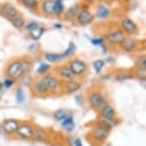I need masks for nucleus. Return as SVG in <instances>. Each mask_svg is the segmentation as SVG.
Returning a JSON list of instances; mask_svg holds the SVG:
<instances>
[{
	"label": "nucleus",
	"instance_id": "nucleus-23",
	"mask_svg": "<svg viewBox=\"0 0 146 146\" xmlns=\"http://www.w3.org/2000/svg\"><path fill=\"white\" fill-rule=\"evenodd\" d=\"M81 11V6L80 4H75L70 8H68L67 13H65V18H67V20H73L74 18H76V16L78 15L79 12Z\"/></svg>",
	"mask_w": 146,
	"mask_h": 146
},
{
	"label": "nucleus",
	"instance_id": "nucleus-31",
	"mask_svg": "<svg viewBox=\"0 0 146 146\" xmlns=\"http://www.w3.org/2000/svg\"><path fill=\"white\" fill-rule=\"evenodd\" d=\"M50 70H51L50 64H48V63H41L37 69V73H38V75L43 76L47 75V73Z\"/></svg>",
	"mask_w": 146,
	"mask_h": 146
},
{
	"label": "nucleus",
	"instance_id": "nucleus-44",
	"mask_svg": "<svg viewBox=\"0 0 146 146\" xmlns=\"http://www.w3.org/2000/svg\"><path fill=\"white\" fill-rule=\"evenodd\" d=\"M0 15H2V5H0Z\"/></svg>",
	"mask_w": 146,
	"mask_h": 146
},
{
	"label": "nucleus",
	"instance_id": "nucleus-7",
	"mask_svg": "<svg viewBox=\"0 0 146 146\" xmlns=\"http://www.w3.org/2000/svg\"><path fill=\"white\" fill-rule=\"evenodd\" d=\"M119 48L126 54H135L141 48V44L133 36H126L123 42L120 44Z\"/></svg>",
	"mask_w": 146,
	"mask_h": 146
},
{
	"label": "nucleus",
	"instance_id": "nucleus-33",
	"mask_svg": "<svg viewBox=\"0 0 146 146\" xmlns=\"http://www.w3.org/2000/svg\"><path fill=\"white\" fill-rule=\"evenodd\" d=\"M22 4L30 10H37L38 7V0H21Z\"/></svg>",
	"mask_w": 146,
	"mask_h": 146
},
{
	"label": "nucleus",
	"instance_id": "nucleus-13",
	"mask_svg": "<svg viewBox=\"0 0 146 146\" xmlns=\"http://www.w3.org/2000/svg\"><path fill=\"white\" fill-rule=\"evenodd\" d=\"M81 88H82V83L79 80H77V79L63 81L62 91L65 94H67V95H72V94L77 93L78 91L81 90Z\"/></svg>",
	"mask_w": 146,
	"mask_h": 146
},
{
	"label": "nucleus",
	"instance_id": "nucleus-16",
	"mask_svg": "<svg viewBox=\"0 0 146 146\" xmlns=\"http://www.w3.org/2000/svg\"><path fill=\"white\" fill-rule=\"evenodd\" d=\"M32 91L34 92V94L38 96H45L50 95V92L48 91V89L46 88L41 79L37 80L32 83Z\"/></svg>",
	"mask_w": 146,
	"mask_h": 146
},
{
	"label": "nucleus",
	"instance_id": "nucleus-18",
	"mask_svg": "<svg viewBox=\"0 0 146 146\" xmlns=\"http://www.w3.org/2000/svg\"><path fill=\"white\" fill-rule=\"evenodd\" d=\"M95 123H97V124L101 125L102 127L108 129V130L112 131V129L114 127H116V126L120 123V120L119 118H112V119H109V118H102V117H99L98 120L96 121Z\"/></svg>",
	"mask_w": 146,
	"mask_h": 146
},
{
	"label": "nucleus",
	"instance_id": "nucleus-40",
	"mask_svg": "<svg viewBox=\"0 0 146 146\" xmlns=\"http://www.w3.org/2000/svg\"><path fill=\"white\" fill-rule=\"evenodd\" d=\"M54 27L56 29H62L63 28V24H61V23H55L54 24Z\"/></svg>",
	"mask_w": 146,
	"mask_h": 146
},
{
	"label": "nucleus",
	"instance_id": "nucleus-39",
	"mask_svg": "<svg viewBox=\"0 0 146 146\" xmlns=\"http://www.w3.org/2000/svg\"><path fill=\"white\" fill-rule=\"evenodd\" d=\"M74 146H83V141L81 139H74Z\"/></svg>",
	"mask_w": 146,
	"mask_h": 146
},
{
	"label": "nucleus",
	"instance_id": "nucleus-4",
	"mask_svg": "<svg viewBox=\"0 0 146 146\" xmlns=\"http://www.w3.org/2000/svg\"><path fill=\"white\" fill-rule=\"evenodd\" d=\"M41 81L44 83L46 88L50 92V94H58L62 91L63 81L58 78L56 75L53 74H47L43 76L41 78Z\"/></svg>",
	"mask_w": 146,
	"mask_h": 146
},
{
	"label": "nucleus",
	"instance_id": "nucleus-10",
	"mask_svg": "<svg viewBox=\"0 0 146 146\" xmlns=\"http://www.w3.org/2000/svg\"><path fill=\"white\" fill-rule=\"evenodd\" d=\"M15 135L22 139H33V137H34V127L29 122H22L19 124V127Z\"/></svg>",
	"mask_w": 146,
	"mask_h": 146
},
{
	"label": "nucleus",
	"instance_id": "nucleus-15",
	"mask_svg": "<svg viewBox=\"0 0 146 146\" xmlns=\"http://www.w3.org/2000/svg\"><path fill=\"white\" fill-rule=\"evenodd\" d=\"M99 114V117L102 118H109V119H112V118H117V112L115 110L114 106L111 103H108L107 105H105L102 108L100 111L98 112Z\"/></svg>",
	"mask_w": 146,
	"mask_h": 146
},
{
	"label": "nucleus",
	"instance_id": "nucleus-41",
	"mask_svg": "<svg viewBox=\"0 0 146 146\" xmlns=\"http://www.w3.org/2000/svg\"><path fill=\"white\" fill-rule=\"evenodd\" d=\"M83 1H84L86 4H92V3H94L96 0H83Z\"/></svg>",
	"mask_w": 146,
	"mask_h": 146
},
{
	"label": "nucleus",
	"instance_id": "nucleus-3",
	"mask_svg": "<svg viewBox=\"0 0 146 146\" xmlns=\"http://www.w3.org/2000/svg\"><path fill=\"white\" fill-rule=\"evenodd\" d=\"M110 133H111L110 130L95 123V125L92 127L89 133V137L93 142L97 143V144H104L109 139Z\"/></svg>",
	"mask_w": 146,
	"mask_h": 146
},
{
	"label": "nucleus",
	"instance_id": "nucleus-8",
	"mask_svg": "<svg viewBox=\"0 0 146 146\" xmlns=\"http://www.w3.org/2000/svg\"><path fill=\"white\" fill-rule=\"evenodd\" d=\"M67 64L70 67L71 71L73 72L74 76H75L76 78H80V76L86 75L87 70V65L84 60L74 58V59L69 60V62H68Z\"/></svg>",
	"mask_w": 146,
	"mask_h": 146
},
{
	"label": "nucleus",
	"instance_id": "nucleus-2",
	"mask_svg": "<svg viewBox=\"0 0 146 146\" xmlns=\"http://www.w3.org/2000/svg\"><path fill=\"white\" fill-rule=\"evenodd\" d=\"M31 69V63L28 61H22V60H13L10 62L9 65L7 66L6 74L8 78L12 79H18L22 78L24 74L28 73Z\"/></svg>",
	"mask_w": 146,
	"mask_h": 146
},
{
	"label": "nucleus",
	"instance_id": "nucleus-32",
	"mask_svg": "<svg viewBox=\"0 0 146 146\" xmlns=\"http://www.w3.org/2000/svg\"><path fill=\"white\" fill-rule=\"evenodd\" d=\"M75 52H76V45H75V43H74V42H70L69 44H68L67 48L65 50L64 54H65V57L68 58V57L72 56L73 54H75Z\"/></svg>",
	"mask_w": 146,
	"mask_h": 146
},
{
	"label": "nucleus",
	"instance_id": "nucleus-35",
	"mask_svg": "<svg viewBox=\"0 0 146 146\" xmlns=\"http://www.w3.org/2000/svg\"><path fill=\"white\" fill-rule=\"evenodd\" d=\"M15 79H12V78H8L5 79L4 82L2 84H3V87L4 88H6V89H10V88H12L13 85H15Z\"/></svg>",
	"mask_w": 146,
	"mask_h": 146
},
{
	"label": "nucleus",
	"instance_id": "nucleus-19",
	"mask_svg": "<svg viewBox=\"0 0 146 146\" xmlns=\"http://www.w3.org/2000/svg\"><path fill=\"white\" fill-rule=\"evenodd\" d=\"M112 15V11L109 7H107L106 5L100 4L98 5L97 9H96L95 17L100 20H105V19L109 18L110 15Z\"/></svg>",
	"mask_w": 146,
	"mask_h": 146
},
{
	"label": "nucleus",
	"instance_id": "nucleus-6",
	"mask_svg": "<svg viewBox=\"0 0 146 146\" xmlns=\"http://www.w3.org/2000/svg\"><path fill=\"white\" fill-rule=\"evenodd\" d=\"M119 29L126 35V36H133L139 33L137 24L128 16H124L119 20Z\"/></svg>",
	"mask_w": 146,
	"mask_h": 146
},
{
	"label": "nucleus",
	"instance_id": "nucleus-34",
	"mask_svg": "<svg viewBox=\"0 0 146 146\" xmlns=\"http://www.w3.org/2000/svg\"><path fill=\"white\" fill-rule=\"evenodd\" d=\"M15 100L17 101V103H23L25 100V95L21 88H17L15 91Z\"/></svg>",
	"mask_w": 146,
	"mask_h": 146
},
{
	"label": "nucleus",
	"instance_id": "nucleus-29",
	"mask_svg": "<svg viewBox=\"0 0 146 146\" xmlns=\"http://www.w3.org/2000/svg\"><path fill=\"white\" fill-rule=\"evenodd\" d=\"M93 70H94L95 74H101V72L104 70V68L106 67V60L103 59H97L95 61H93Z\"/></svg>",
	"mask_w": 146,
	"mask_h": 146
},
{
	"label": "nucleus",
	"instance_id": "nucleus-27",
	"mask_svg": "<svg viewBox=\"0 0 146 146\" xmlns=\"http://www.w3.org/2000/svg\"><path fill=\"white\" fill-rule=\"evenodd\" d=\"M44 32H45V29L43 28V27L38 26L37 28L34 29L33 31L29 32V34H30V36H31L32 39L38 40V39H40V38H41V36H42L43 34H44Z\"/></svg>",
	"mask_w": 146,
	"mask_h": 146
},
{
	"label": "nucleus",
	"instance_id": "nucleus-38",
	"mask_svg": "<svg viewBox=\"0 0 146 146\" xmlns=\"http://www.w3.org/2000/svg\"><path fill=\"white\" fill-rule=\"evenodd\" d=\"M51 146H67V145L65 144V142L61 141V140H57V141L52 142Z\"/></svg>",
	"mask_w": 146,
	"mask_h": 146
},
{
	"label": "nucleus",
	"instance_id": "nucleus-5",
	"mask_svg": "<svg viewBox=\"0 0 146 146\" xmlns=\"http://www.w3.org/2000/svg\"><path fill=\"white\" fill-rule=\"evenodd\" d=\"M125 37L126 35L119 28L111 30V31H109L104 35V39L112 47H119L120 44L125 39Z\"/></svg>",
	"mask_w": 146,
	"mask_h": 146
},
{
	"label": "nucleus",
	"instance_id": "nucleus-22",
	"mask_svg": "<svg viewBox=\"0 0 146 146\" xmlns=\"http://www.w3.org/2000/svg\"><path fill=\"white\" fill-rule=\"evenodd\" d=\"M45 59L50 63H59L63 60L67 59L64 53L61 54H56V53H46L45 54Z\"/></svg>",
	"mask_w": 146,
	"mask_h": 146
},
{
	"label": "nucleus",
	"instance_id": "nucleus-24",
	"mask_svg": "<svg viewBox=\"0 0 146 146\" xmlns=\"http://www.w3.org/2000/svg\"><path fill=\"white\" fill-rule=\"evenodd\" d=\"M71 112L67 109H58L53 113V118L57 121H61L65 119L67 117H68L69 115H71Z\"/></svg>",
	"mask_w": 146,
	"mask_h": 146
},
{
	"label": "nucleus",
	"instance_id": "nucleus-1",
	"mask_svg": "<svg viewBox=\"0 0 146 146\" xmlns=\"http://www.w3.org/2000/svg\"><path fill=\"white\" fill-rule=\"evenodd\" d=\"M87 102L92 110L99 112L104 106L110 103L108 96L100 89H92L87 93Z\"/></svg>",
	"mask_w": 146,
	"mask_h": 146
},
{
	"label": "nucleus",
	"instance_id": "nucleus-20",
	"mask_svg": "<svg viewBox=\"0 0 146 146\" xmlns=\"http://www.w3.org/2000/svg\"><path fill=\"white\" fill-rule=\"evenodd\" d=\"M2 15L6 16L7 18H13L18 16V11L17 9L11 4H4L2 5Z\"/></svg>",
	"mask_w": 146,
	"mask_h": 146
},
{
	"label": "nucleus",
	"instance_id": "nucleus-25",
	"mask_svg": "<svg viewBox=\"0 0 146 146\" xmlns=\"http://www.w3.org/2000/svg\"><path fill=\"white\" fill-rule=\"evenodd\" d=\"M54 8H55V0H43L42 10L45 15H54Z\"/></svg>",
	"mask_w": 146,
	"mask_h": 146
},
{
	"label": "nucleus",
	"instance_id": "nucleus-37",
	"mask_svg": "<svg viewBox=\"0 0 146 146\" xmlns=\"http://www.w3.org/2000/svg\"><path fill=\"white\" fill-rule=\"evenodd\" d=\"M137 67L141 68L142 70H144L146 72V56L140 57L139 61V64H137Z\"/></svg>",
	"mask_w": 146,
	"mask_h": 146
},
{
	"label": "nucleus",
	"instance_id": "nucleus-17",
	"mask_svg": "<svg viewBox=\"0 0 146 146\" xmlns=\"http://www.w3.org/2000/svg\"><path fill=\"white\" fill-rule=\"evenodd\" d=\"M33 139L38 142H48L50 139V134L41 127H34V137Z\"/></svg>",
	"mask_w": 146,
	"mask_h": 146
},
{
	"label": "nucleus",
	"instance_id": "nucleus-30",
	"mask_svg": "<svg viewBox=\"0 0 146 146\" xmlns=\"http://www.w3.org/2000/svg\"><path fill=\"white\" fill-rule=\"evenodd\" d=\"M9 20L13 24V26L15 27L16 29H21L25 26V21H24V19L21 16H16V17L11 18Z\"/></svg>",
	"mask_w": 146,
	"mask_h": 146
},
{
	"label": "nucleus",
	"instance_id": "nucleus-14",
	"mask_svg": "<svg viewBox=\"0 0 146 146\" xmlns=\"http://www.w3.org/2000/svg\"><path fill=\"white\" fill-rule=\"evenodd\" d=\"M135 73L127 69H118L114 73V79L117 82H124L135 78Z\"/></svg>",
	"mask_w": 146,
	"mask_h": 146
},
{
	"label": "nucleus",
	"instance_id": "nucleus-43",
	"mask_svg": "<svg viewBox=\"0 0 146 146\" xmlns=\"http://www.w3.org/2000/svg\"><path fill=\"white\" fill-rule=\"evenodd\" d=\"M96 1H98V2H104V3H105V2H107L108 0H96Z\"/></svg>",
	"mask_w": 146,
	"mask_h": 146
},
{
	"label": "nucleus",
	"instance_id": "nucleus-36",
	"mask_svg": "<svg viewBox=\"0 0 146 146\" xmlns=\"http://www.w3.org/2000/svg\"><path fill=\"white\" fill-rule=\"evenodd\" d=\"M38 25V23L37 22H29L28 24H26L25 26V30L26 31H28V32H31V31H33L34 29H36L37 28Z\"/></svg>",
	"mask_w": 146,
	"mask_h": 146
},
{
	"label": "nucleus",
	"instance_id": "nucleus-45",
	"mask_svg": "<svg viewBox=\"0 0 146 146\" xmlns=\"http://www.w3.org/2000/svg\"><path fill=\"white\" fill-rule=\"evenodd\" d=\"M144 45L146 46V39H145V41H144Z\"/></svg>",
	"mask_w": 146,
	"mask_h": 146
},
{
	"label": "nucleus",
	"instance_id": "nucleus-11",
	"mask_svg": "<svg viewBox=\"0 0 146 146\" xmlns=\"http://www.w3.org/2000/svg\"><path fill=\"white\" fill-rule=\"evenodd\" d=\"M55 71H56V76L62 81H67V80L76 79V76H74L73 72L71 71V69L69 66H68V64H63V65L58 66Z\"/></svg>",
	"mask_w": 146,
	"mask_h": 146
},
{
	"label": "nucleus",
	"instance_id": "nucleus-21",
	"mask_svg": "<svg viewBox=\"0 0 146 146\" xmlns=\"http://www.w3.org/2000/svg\"><path fill=\"white\" fill-rule=\"evenodd\" d=\"M61 126H62L63 130H65V132H72L75 129V121H74L73 115H69L68 117L63 120L61 122Z\"/></svg>",
	"mask_w": 146,
	"mask_h": 146
},
{
	"label": "nucleus",
	"instance_id": "nucleus-9",
	"mask_svg": "<svg viewBox=\"0 0 146 146\" xmlns=\"http://www.w3.org/2000/svg\"><path fill=\"white\" fill-rule=\"evenodd\" d=\"M76 22L80 26L90 25L95 19V15L90 12L89 9H81L78 15L76 16Z\"/></svg>",
	"mask_w": 146,
	"mask_h": 146
},
{
	"label": "nucleus",
	"instance_id": "nucleus-42",
	"mask_svg": "<svg viewBox=\"0 0 146 146\" xmlns=\"http://www.w3.org/2000/svg\"><path fill=\"white\" fill-rule=\"evenodd\" d=\"M2 89H3V84H2L1 82H0V92L2 91Z\"/></svg>",
	"mask_w": 146,
	"mask_h": 146
},
{
	"label": "nucleus",
	"instance_id": "nucleus-26",
	"mask_svg": "<svg viewBox=\"0 0 146 146\" xmlns=\"http://www.w3.org/2000/svg\"><path fill=\"white\" fill-rule=\"evenodd\" d=\"M90 43L93 46H97L102 48L103 53H107V51H108V47H107L106 40L104 39V37H94L92 39H90Z\"/></svg>",
	"mask_w": 146,
	"mask_h": 146
},
{
	"label": "nucleus",
	"instance_id": "nucleus-28",
	"mask_svg": "<svg viewBox=\"0 0 146 146\" xmlns=\"http://www.w3.org/2000/svg\"><path fill=\"white\" fill-rule=\"evenodd\" d=\"M65 13V5L64 0H55V8L54 15L57 16H61Z\"/></svg>",
	"mask_w": 146,
	"mask_h": 146
},
{
	"label": "nucleus",
	"instance_id": "nucleus-12",
	"mask_svg": "<svg viewBox=\"0 0 146 146\" xmlns=\"http://www.w3.org/2000/svg\"><path fill=\"white\" fill-rule=\"evenodd\" d=\"M20 123L18 122V120L15 119V118H9V119H5L2 122V130L4 131L5 134H7L8 136H12V135L16 134V131L19 127Z\"/></svg>",
	"mask_w": 146,
	"mask_h": 146
}]
</instances>
